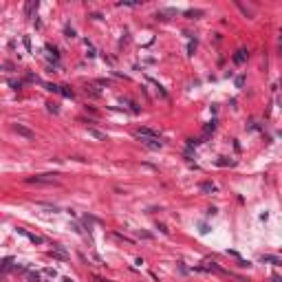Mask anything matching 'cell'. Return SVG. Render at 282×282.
Listing matches in <instances>:
<instances>
[{
  "label": "cell",
  "instance_id": "obj_6",
  "mask_svg": "<svg viewBox=\"0 0 282 282\" xmlns=\"http://www.w3.org/2000/svg\"><path fill=\"white\" fill-rule=\"evenodd\" d=\"M273 282H282V278H273Z\"/></svg>",
  "mask_w": 282,
  "mask_h": 282
},
{
  "label": "cell",
  "instance_id": "obj_1",
  "mask_svg": "<svg viewBox=\"0 0 282 282\" xmlns=\"http://www.w3.org/2000/svg\"><path fill=\"white\" fill-rule=\"evenodd\" d=\"M31 183H57L53 178V174H40V176H33V178H29Z\"/></svg>",
  "mask_w": 282,
  "mask_h": 282
},
{
  "label": "cell",
  "instance_id": "obj_5",
  "mask_svg": "<svg viewBox=\"0 0 282 282\" xmlns=\"http://www.w3.org/2000/svg\"><path fill=\"white\" fill-rule=\"evenodd\" d=\"M88 132L93 134V137H97V139H104V134H101V132H97V130H88Z\"/></svg>",
  "mask_w": 282,
  "mask_h": 282
},
{
  "label": "cell",
  "instance_id": "obj_4",
  "mask_svg": "<svg viewBox=\"0 0 282 282\" xmlns=\"http://www.w3.org/2000/svg\"><path fill=\"white\" fill-rule=\"evenodd\" d=\"M262 260H265V262H273V265H280V260H278V258H273V256H262Z\"/></svg>",
  "mask_w": 282,
  "mask_h": 282
},
{
  "label": "cell",
  "instance_id": "obj_3",
  "mask_svg": "<svg viewBox=\"0 0 282 282\" xmlns=\"http://www.w3.org/2000/svg\"><path fill=\"white\" fill-rule=\"evenodd\" d=\"M245 57H247V51H238V53L234 55V62H236V64H243Z\"/></svg>",
  "mask_w": 282,
  "mask_h": 282
},
{
  "label": "cell",
  "instance_id": "obj_2",
  "mask_svg": "<svg viewBox=\"0 0 282 282\" xmlns=\"http://www.w3.org/2000/svg\"><path fill=\"white\" fill-rule=\"evenodd\" d=\"M15 132H18V134H22V137H27V139H35V134L31 132L29 128H24L22 124H15Z\"/></svg>",
  "mask_w": 282,
  "mask_h": 282
},
{
  "label": "cell",
  "instance_id": "obj_7",
  "mask_svg": "<svg viewBox=\"0 0 282 282\" xmlns=\"http://www.w3.org/2000/svg\"><path fill=\"white\" fill-rule=\"evenodd\" d=\"M280 49H282V33H280Z\"/></svg>",
  "mask_w": 282,
  "mask_h": 282
}]
</instances>
